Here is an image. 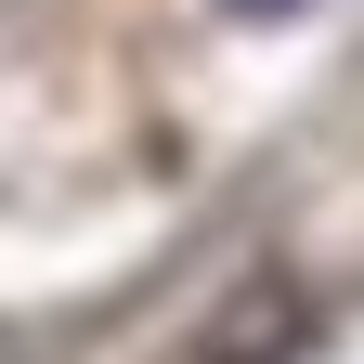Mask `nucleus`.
Here are the masks:
<instances>
[{
    "instance_id": "1",
    "label": "nucleus",
    "mask_w": 364,
    "mask_h": 364,
    "mask_svg": "<svg viewBox=\"0 0 364 364\" xmlns=\"http://www.w3.org/2000/svg\"><path fill=\"white\" fill-rule=\"evenodd\" d=\"M299 338H312V299L287 287V273H247V287L221 299V326L196 338V364H287Z\"/></svg>"
},
{
    "instance_id": "2",
    "label": "nucleus",
    "mask_w": 364,
    "mask_h": 364,
    "mask_svg": "<svg viewBox=\"0 0 364 364\" xmlns=\"http://www.w3.org/2000/svg\"><path fill=\"white\" fill-rule=\"evenodd\" d=\"M221 14H247V26H273V14H299V0H221Z\"/></svg>"
}]
</instances>
